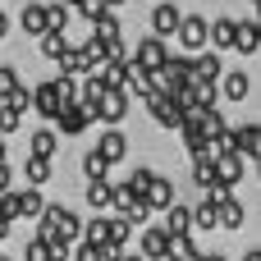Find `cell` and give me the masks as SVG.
<instances>
[{
  "label": "cell",
  "mask_w": 261,
  "mask_h": 261,
  "mask_svg": "<svg viewBox=\"0 0 261 261\" xmlns=\"http://www.w3.org/2000/svg\"><path fill=\"white\" fill-rule=\"evenodd\" d=\"M83 174H87V179H106V174H110V161H106V156L92 147V151L83 156Z\"/></svg>",
  "instance_id": "4dcf8cb0"
},
{
  "label": "cell",
  "mask_w": 261,
  "mask_h": 261,
  "mask_svg": "<svg viewBox=\"0 0 261 261\" xmlns=\"http://www.w3.org/2000/svg\"><path fill=\"white\" fill-rule=\"evenodd\" d=\"M69 50H73V46L64 41V32H46V37H41V55H46V60H55V64H60Z\"/></svg>",
  "instance_id": "d4e9b609"
},
{
  "label": "cell",
  "mask_w": 261,
  "mask_h": 261,
  "mask_svg": "<svg viewBox=\"0 0 261 261\" xmlns=\"http://www.w3.org/2000/svg\"><path fill=\"white\" fill-rule=\"evenodd\" d=\"M220 73H225V64H220V55H216V50H202V55H197V78H206V83H216Z\"/></svg>",
  "instance_id": "f1b7e54d"
},
{
  "label": "cell",
  "mask_w": 261,
  "mask_h": 261,
  "mask_svg": "<svg viewBox=\"0 0 261 261\" xmlns=\"http://www.w3.org/2000/svg\"><path fill=\"white\" fill-rule=\"evenodd\" d=\"M234 133H239L234 151H239L243 161H261V124H243V128H234Z\"/></svg>",
  "instance_id": "7c38bea8"
},
{
  "label": "cell",
  "mask_w": 261,
  "mask_h": 261,
  "mask_svg": "<svg viewBox=\"0 0 261 261\" xmlns=\"http://www.w3.org/2000/svg\"><path fill=\"white\" fill-rule=\"evenodd\" d=\"M243 23H257V28H261V0H248V14H243Z\"/></svg>",
  "instance_id": "b9f144b4"
},
{
  "label": "cell",
  "mask_w": 261,
  "mask_h": 261,
  "mask_svg": "<svg viewBox=\"0 0 261 261\" xmlns=\"http://www.w3.org/2000/svg\"><path fill=\"white\" fill-rule=\"evenodd\" d=\"M142 106L151 110V119H156V124H165V128H184V110H179V106H174L170 96H161V92H151V96H147Z\"/></svg>",
  "instance_id": "8992f818"
},
{
  "label": "cell",
  "mask_w": 261,
  "mask_h": 261,
  "mask_svg": "<svg viewBox=\"0 0 261 261\" xmlns=\"http://www.w3.org/2000/svg\"><path fill=\"white\" fill-rule=\"evenodd\" d=\"M0 37H9V18H5V9H0Z\"/></svg>",
  "instance_id": "c3c4849f"
},
{
  "label": "cell",
  "mask_w": 261,
  "mask_h": 261,
  "mask_svg": "<svg viewBox=\"0 0 261 261\" xmlns=\"http://www.w3.org/2000/svg\"><path fill=\"white\" fill-rule=\"evenodd\" d=\"M28 188H41L46 179H50V161H37V156H28Z\"/></svg>",
  "instance_id": "836d02e7"
},
{
  "label": "cell",
  "mask_w": 261,
  "mask_h": 261,
  "mask_svg": "<svg viewBox=\"0 0 261 261\" xmlns=\"http://www.w3.org/2000/svg\"><path fill=\"white\" fill-rule=\"evenodd\" d=\"M60 69H64L69 78H78V73L87 78V73H92V60H87V50H83V46H73V50H69V55L60 60Z\"/></svg>",
  "instance_id": "7402d4cb"
},
{
  "label": "cell",
  "mask_w": 261,
  "mask_h": 261,
  "mask_svg": "<svg viewBox=\"0 0 261 261\" xmlns=\"http://www.w3.org/2000/svg\"><path fill=\"white\" fill-rule=\"evenodd\" d=\"M174 261H206V252H197V248H188V252H179Z\"/></svg>",
  "instance_id": "f6af8a7d"
},
{
  "label": "cell",
  "mask_w": 261,
  "mask_h": 261,
  "mask_svg": "<svg viewBox=\"0 0 261 261\" xmlns=\"http://www.w3.org/2000/svg\"><path fill=\"white\" fill-rule=\"evenodd\" d=\"M9 225H14V220H5V216H0V243L9 239Z\"/></svg>",
  "instance_id": "bcb514c9"
},
{
  "label": "cell",
  "mask_w": 261,
  "mask_h": 261,
  "mask_svg": "<svg viewBox=\"0 0 261 261\" xmlns=\"http://www.w3.org/2000/svg\"><path fill=\"white\" fill-rule=\"evenodd\" d=\"M257 170H261V161H257Z\"/></svg>",
  "instance_id": "11a10c76"
},
{
  "label": "cell",
  "mask_w": 261,
  "mask_h": 261,
  "mask_svg": "<svg viewBox=\"0 0 261 261\" xmlns=\"http://www.w3.org/2000/svg\"><path fill=\"white\" fill-rule=\"evenodd\" d=\"M18 92H23V78H18V69H14V64H0V106H9Z\"/></svg>",
  "instance_id": "ffe728a7"
},
{
  "label": "cell",
  "mask_w": 261,
  "mask_h": 261,
  "mask_svg": "<svg viewBox=\"0 0 261 261\" xmlns=\"http://www.w3.org/2000/svg\"><path fill=\"white\" fill-rule=\"evenodd\" d=\"M119 257H124V252H115V248H101V243H87V239L73 248V261H119Z\"/></svg>",
  "instance_id": "44dd1931"
},
{
  "label": "cell",
  "mask_w": 261,
  "mask_h": 261,
  "mask_svg": "<svg viewBox=\"0 0 261 261\" xmlns=\"http://www.w3.org/2000/svg\"><path fill=\"white\" fill-rule=\"evenodd\" d=\"M133 60H138L147 73H161L174 55H170V46H165L161 37H142V41H138V50H133Z\"/></svg>",
  "instance_id": "7a4b0ae2"
},
{
  "label": "cell",
  "mask_w": 261,
  "mask_h": 261,
  "mask_svg": "<svg viewBox=\"0 0 261 261\" xmlns=\"http://www.w3.org/2000/svg\"><path fill=\"white\" fill-rule=\"evenodd\" d=\"M96 115H101V124H119L124 115H128V92H106L101 96V106H96Z\"/></svg>",
  "instance_id": "ba28073f"
},
{
  "label": "cell",
  "mask_w": 261,
  "mask_h": 261,
  "mask_svg": "<svg viewBox=\"0 0 261 261\" xmlns=\"http://www.w3.org/2000/svg\"><path fill=\"white\" fill-rule=\"evenodd\" d=\"M193 229H197V225H193V211L174 202V206L165 211V234H170V239H193Z\"/></svg>",
  "instance_id": "8fae6325"
},
{
  "label": "cell",
  "mask_w": 261,
  "mask_h": 261,
  "mask_svg": "<svg viewBox=\"0 0 261 261\" xmlns=\"http://www.w3.org/2000/svg\"><path fill=\"white\" fill-rule=\"evenodd\" d=\"M128 229H133V225H128L124 216H110V243H106V248L124 252V243H128Z\"/></svg>",
  "instance_id": "e575fe53"
},
{
  "label": "cell",
  "mask_w": 261,
  "mask_h": 261,
  "mask_svg": "<svg viewBox=\"0 0 261 261\" xmlns=\"http://www.w3.org/2000/svg\"><path fill=\"white\" fill-rule=\"evenodd\" d=\"M138 206H142V202H138V193H133L128 184H119V188H115V211H119V216L128 220V216H133Z\"/></svg>",
  "instance_id": "1f68e13d"
},
{
  "label": "cell",
  "mask_w": 261,
  "mask_h": 261,
  "mask_svg": "<svg viewBox=\"0 0 261 261\" xmlns=\"http://www.w3.org/2000/svg\"><path fill=\"white\" fill-rule=\"evenodd\" d=\"M28 261H55V248L41 243V239H32V243H28Z\"/></svg>",
  "instance_id": "f35d334b"
},
{
  "label": "cell",
  "mask_w": 261,
  "mask_h": 261,
  "mask_svg": "<svg viewBox=\"0 0 261 261\" xmlns=\"http://www.w3.org/2000/svg\"><path fill=\"white\" fill-rule=\"evenodd\" d=\"M239 46V18H216L211 23V50H229Z\"/></svg>",
  "instance_id": "5bb4252c"
},
{
  "label": "cell",
  "mask_w": 261,
  "mask_h": 261,
  "mask_svg": "<svg viewBox=\"0 0 261 261\" xmlns=\"http://www.w3.org/2000/svg\"><path fill=\"white\" fill-rule=\"evenodd\" d=\"M0 216H5V220H23V216H18V193H5V197H0Z\"/></svg>",
  "instance_id": "ab89813d"
},
{
  "label": "cell",
  "mask_w": 261,
  "mask_h": 261,
  "mask_svg": "<svg viewBox=\"0 0 261 261\" xmlns=\"http://www.w3.org/2000/svg\"><path fill=\"white\" fill-rule=\"evenodd\" d=\"M206 261H225V257H220V252H206Z\"/></svg>",
  "instance_id": "816d5d0a"
},
{
  "label": "cell",
  "mask_w": 261,
  "mask_h": 261,
  "mask_svg": "<svg viewBox=\"0 0 261 261\" xmlns=\"http://www.w3.org/2000/svg\"><path fill=\"white\" fill-rule=\"evenodd\" d=\"M138 257L142 261H170V234H165V225H161V229H142Z\"/></svg>",
  "instance_id": "52a82bcc"
},
{
  "label": "cell",
  "mask_w": 261,
  "mask_h": 261,
  "mask_svg": "<svg viewBox=\"0 0 261 261\" xmlns=\"http://www.w3.org/2000/svg\"><path fill=\"white\" fill-rule=\"evenodd\" d=\"M18 216H23V220H41V216H46V202H41V193H37V188L18 193Z\"/></svg>",
  "instance_id": "603a6c76"
},
{
  "label": "cell",
  "mask_w": 261,
  "mask_h": 261,
  "mask_svg": "<svg viewBox=\"0 0 261 261\" xmlns=\"http://www.w3.org/2000/svg\"><path fill=\"white\" fill-rule=\"evenodd\" d=\"M234 50H243V55L261 50V28L257 23H243V18H239V46H234Z\"/></svg>",
  "instance_id": "83f0119b"
},
{
  "label": "cell",
  "mask_w": 261,
  "mask_h": 261,
  "mask_svg": "<svg viewBox=\"0 0 261 261\" xmlns=\"http://www.w3.org/2000/svg\"><path fill=\"white\" fill-rule=\"evenodd\" d=\"M78 9H83V18H92V28H96V23H101V18L110 14V9H106V0H83Z\"/></svg>",
  "instance_id": "74e56055"
},
{
  "label": "cell",
  "mask_w": 261,
  "mask_h": 261,
  "mask_svg": "<svg viewBox=\"0 0 261 261\" xmlns=\"http://www.w3.org/2000/svg\"><path fill=\"white\" fill-rule=\"evenodd\" d=\"M9 106H14V110H18V115H23V110H28V106H32V92H28V87H23V92H18V96H14V101H9Z\"/></svg>",
  "instance_id": "7bdbcfd3"
},
{
  "label": "cell",
  "mask_w": 261,
  "mask_h": 261,
  "mask_svg": "<svg viewBox=\"0 0 261 261\" xmlns=\"http://www.w3.org/2000/svg\"><path fill=\"white\" fill-rule=\"evenodd\" d=\"M179 41L188 50H211V23L202 14H184V28H179Z\"/></svg>",
  "instance_id": "277c9868"
},
{
  "label": "cell",
  "mask_w": 261,
  "mask_h": 261,
  "mask_svg": "<svg viewBox=\"0 0 261 261\" xmlns=\"http://www.w3.org/2000/svg\"><path fill=\"white\" fill-rule=\"evenodd\" d=\"M9 179H14V170H9V165H5V161H0V197H5V193H9Z\"/></svg>",
  "instance_id": "ee69618b"
},
{
  "label": "cell",
  "mask_w": 261,
  "mask_h": 261,
  "mask_svg": "<svg viewBox=\"0 0 261 261\" xmlns=\"http://www.w3.org/2000/svg\"><path fill=\"white\" fill-rule=\"evenodd\" d=\"M243 170H248V161H243L239 151H225V156H216V174H220V188H234V184L243 179Z\"/></svg>",
  "instance_id": "9c48e42d"
},
{
  "label": "cell",
  "mask_w": 261,
  "mask_h": 261,
  "mask_svg": "<svg viewBox=\"0 0 261 261\" xmlns=\"http://www.w3.org/2000/svg\"><path fill=\"white\" fill-rule=\"evenodd\" d=\"M243 261H261V248H248V252H243Z\"/></svg>",
  "instance_id": "7dc6e473"
},
{
  "label": "cell",
  "mask_w": 261,
  "mask_h": 261,
  "mask_svg": "<svg viewBox=\"0 0 261 261\" xmlns=\"http://www.w3.org/2000/svg\"><path fill=\"white\" fill-rule=\"evenodd\" d=\"M46 18H50V32H64V23H69V5H46Z\"/></svg>",
  "instance_id": "8d00e7d4"
},
{
  "label": "cell",
  "mask_w": 261,
  "mask_h": 261,
  "mask_svg": "<svg viewBox=\"0 0 261 261\" xmlns=\"http://www.w3.org/2000/svg\"><path fill=\"white\" fill-rule=\"evenodd\" d=\"M0 257H5V252H0Z\"/></svg>",
  "instance_id": "9f6ffc18"
},
{
  "label": "cell",
  "mask_w": 261,
  "mask_h": 261,
  "mask_svg": "<svg viewBox=\"0 0 261 261\" xmlns=\"http://www.w3.org/2000/svg\"><path fill=\"white\" fill-rule=\"evenodd\" d=\"M156 179H161V174H156V170H147V165H142V170H133V174H128V179H124V184H128V188H133V193H138V202H142V197H147V193H151V184H156Z\"/></svg>",
  "instance_id": "f546056e"
},
{
  "label": "cell",
  "mask_w": 261,
  "mask_h": 261,
  "mask_svg": "<svg viewBox=\"0 0 261 261\" xmlns=\"http://www.w3.org/2000/svg\"><path fill=\"white\" fill-rule=\"evenodd\" d=\"M142 206H147V211H151V216H156V211H161V216H165V211H170V206H174V184H170V179H165V174H161V179H156V184H151V193H147V197H142Z\"/></svg>",
  "instance_id": "30bf717a"
},
{
  "label": "cell",
  "mask_w": 261,
  "mask_h": 261,
  "mask_svg": "<svg viewBox=\"0 0 261 261\" xmlns=\"http://www.w3.org/2000/svg\"><path fill=\"white\" fill-rule=\"evenodd\" d=\"M188 92H193V101H197L202 110H216V96H220V83H206V78H197V83H193Z\"/></svg>",
  "instance_id": "484cf974"
},
{
  "label": "cell",
  "mask_w": 261,
  "mask_h": 261,
  "mask_svg": "<svg viewBox=\"0 0 261 261\" xmlns=\"http://www.w3.org/2000/svg\"><path fill=\"white\" fill-rule=\"evenodd\" d=\"M179 28H184V14L170 5V0H161L156 9H151V37H179Z\"/></svg>",
  "instance_id": "5b68a950"
},
{
  "label": "cell",
  "mask_w": 261,
  "mask_h": 261,
  "mask_svg": "<svg viewBox=\"0 0 261 261\" xmlns=\"http://www.w3.org/2000/svg\"><path fill=\"white\" fill-rule=\"evenodd\" d=\"M96 151L115 165V161H124V156H128V138H124L119 128H106V133H101V142H96Z\"/></svg>",
  "instance_id": "9a60e30c"
},
{
  "label": "cell",
  "mask_w": 261,
  "mask_h": 261,
  "mask_svg": "<svg viewBox=\"0 0 261 261\" xmlns=\"http://www.w3.org/2000/svg\"><path fill=\"white\" fill-rule=\"evenodd\" d=\"M193 184H197L202 193H216V188H220V174H216V156H206V161H193Z\"/></svg>",
  "instance_id": "e0dca14e"
},
{
  "label": "cell",
  "mask_w": 261,
  "mask_h": 261,
  "mask_svg": "<svg viewBox=\"0 0 261 261\" xmlns=\"http://www.w3.org/2000/svg\"><path fill=\"white\" fill-rule=\"evenodd\" d=\"M18 119H23V115H18L14 106H0V133H14V128H18Z\"/></svg>",
  "instance_id": "60d3db41"
},
{
  "label": "cell",
  "mask_w": 261,
  "mask_h": 261,
  "mask_svg": "<svg viewBox=\"0 0 261 261\" xmlns=\"http://www.w3.org/2000/svg\"><path fill=\"white\" fill-rule=\"evenodd\" d=\"M87 202H92L96 211L115 206V184H110V179H87Z\"/></svg>",
  "instance_id": "ac0fdd59"
},
{
  "label": "cell",
  "mask_w": 261,
  "mask_h": 261,
  "mask_svg": "<svg viewBox=\"0 0 261 261\" xmlns=\"http://www.w3.org/2000/svg\"><path fill=\"white\" fill-rule=\"evenodd\" d=\"M101 115H96V106H87V101H78V106H69L64 115H60V124H55V133H64V138H78L87 124H96Z\"/></svg>",
  "instance_id": "3957f363"
},
{
  "label": "cell",
  "mask_w": 261,
  "mask_h": 261,
  "mask_svg": "<svg viewBox=\"0 0 261 261\" xmlns=\"http://www.w3.org/2000/svg\"><path fill=\"white\" fill-rule=\"evenodd\" d=\"M119 261H142V257H138V252H124V257H119Z\"/></svg>",
  "instance_id": "f907efd6"
},
{
  "label": "cell",
  "mask_w": 261,
  "mask_h": 261,
  "mask_svg": "<svg viewBox=\"0 0 261 261\" xmlns=\"http://www.w3.org/2000/svg\"><path fill=\"white\" fill-rule=\"evenodd\" d=\"M119 5H124V0H106V9H110V14H115V9H119Z\"/></svg>",
  "instance_id": "681fc988"
},
{
  "label": "cell",
  "mask_w": 261,
  "mask_h": 261,
  "mask_svg": "<svg viewBox=\"0 0 261 261\" xmlns=\"http://www.w3.org/2000/svg\"><path fill=\"white\" fill-rule=\"evenodd\" d=\"M60 5H83V0H60Z\"/></svg>",
  "instance_id": "f5cc1de1"
},
{
  "label": "cell",
  "mask_w": 261,
  "mask_h": 261,
  "mask_svg": "<svg viewBox=\"0 0 261 261\" xmlns=\"http://www.w3.org/2000/svg\"><path fill=\"white\" fill-rule=\"evenodd\" d=\"M83 239H87V243H101V248H106V243H110V216H92V220H87V234H83Z\"/></svg>",
  "instance_id": "d6a6232c"
},
{
  "label": "cell",
  "mask_w": 261,
  "mask_h": 261,
  "mask_svg": "<svg viewBox=\"0 0 261 261\" xmlns=\"http://www.w3.org/2000/svg\"><path fill=\"white\" fill-rule=\"evenodd\" d=\"M248 92H252L248 69H229V73H225V83H220V96H225V101H248Z\"/></svg>",
  "instance_id": "4fadbf2b"
},
{
  "label": "cell",
  "mask_w": 261,
  "mask_h": 261,
  "mask_svg": "<svg viewBox=\"0 0 261 261\" xmlns=\"http://www.w3.org/2000/svg\"><path fill=\"white\" fill-rule=\"evenodd\" d=\"M119 32H124V28H119V18H115V14H106V18L92 28V37H101V41H119Z\"/></svg>",
  "instance_id": "d590c367"
},
{
  "label": "cell",
  "mask_w": 261,
  "mask_h": 261,
  "mask_svg": "<svg viewBox=\"0 0 261 261\" xmlns=\"http://www.w3.org/2000/svg\"><path fill=\"white\" fill-rule=\"evenodd\" d=\"M32 110H37L41 119H50V124H60V115H64L69 106H64V96H60V87H55V78H50V83H37V87H32Z\"/></svg>",
  "instance_id": "6da1fadb"
},
{
  "label": "cell",
  "mask_w": 261,
  "mask_h": 261,
  "mask_svg": "<svg viewBox=\"0 0 261 261\" xmlns=\"http://www.w3.org/2000/svg\"><path fill=\"white\" fill-rule=\"evenodd\" d=\"M55 147H60V133H55V128H37V133H32V156H37V161H50Z\"/></svg>",
  "instance_id": "d6986e66"
},
{
  "label": "cell",
  "mask_w": 261,
  "mask_h": 261,
  "mask_svg": "<svg viewBox=\"0 0 261 261\" xmlns=\"http://www.w3.org/2000/svg\"><path fill=\"white\" fill-rule=\"evenodd\" d=\"M243 220H248V211H243V202H234V197H225V202H220V225H225V229H243Z\"/></svg>",
  "instance_id": "4316f807"
},
{
  "label": "cell",
  "mask_w": 261,
  "mask_h": 261,
  "mask_svg": "<svg viewBox=\"0 0 261 261\" xmlns=\"http://www.w3.org/2000/svg\"><path fill=\"white\" fill-rule=\"evenodd\" d=\"M193 225H197V229H216V225H220V206H216L211 197H202V202L193 206Z\"/></svg>",
  "instance_id": "cb8c5ba5"
},
{
  "label": "cell",
  "mask_w": 261,
  "mask_h": 261,
  "mask_svg": "<svg viewBox=\"0 0 261 261\" xmlns=\"http://www.w3.org/2000/svg\"><path fill=\"white\" fill-rule=\"evenodd\" d=\"M18 23H23V32H32V37H46V32H50V18H46V5H23Z\"/></svg>",
  "instance_id": "2e32d148"
},
{
  "label": "cell",
  "mask_w": 261,
  "mask_h": 261,
  "mask_svg": "<svg viewBox=\"0 0 261 261\" xmlns=\"http://www.w3.org/2000/svg\"><path fill=\"white\" fill-rule=\"evenodd\" d=\"M0 261H9V257H0Z\"/></svg>",
  "instance_id": "db71d44e"
}]
</instances>
